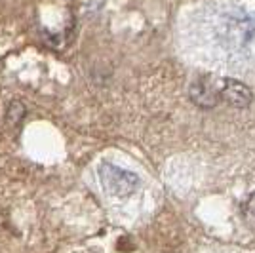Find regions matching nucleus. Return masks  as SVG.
<instances>
[{
	"label": "nucleus",
	"instance_id": "nucleus-1",
	"mask_svg": "<svg viewBox=\"0 0 255 253\" xmlns=\"http://www.w3.org/2000/svg\"><path fill=\"white\" fill-rule=\"evenodd\" d=\"M219 27L223 29V50L231 55H240L252 50L255 44V10L229 8L219 17Z\"/></svg>",
	"mask_w": 255,
	"mask_h": 253
},
{
	"label": "nucleus",
	"instance_id": "nucleus-2",
	"mask_svg": "<svg viewBox=\"0 0 255 253\" xmlns=\"http://www.w3.org/2000/svg\"><path fill=\"white\" fill-rule=\"evenodd\" d=\"M99 175L105 190L113 196H128L139 187V177L135 173L113 164H103L99 168Z\"/></svg>",
	"mask_w": 255,
	"mask_h": 253
},
{
	"label": "nucleus",
	"instance_id": "nucleus-5",
	"mask_svg": "<svg viewBox=\"0 0 255 253\" xmlns=\"http://www.w3.org/2000/svg\"><path fill=\"white\" fill-rule=\"evenodd\" d=\"M242 215H244V219L248 225L255 227V192L250 194V198L244 202V206H242Z\"/></svg>",
	"mask_w": 255,
	"mask_h": 253
},
{
	"label": "nucleus",
	"instance_id": "nucleus-3",
	"mask_svg": "<svg viewBox=\"0 0 255 253\" xmlns=\"http://www.w3.org/2000/svg\"><path fill=\"white\" fill-rule=\"evenodd\" d=\"M219 97H223L233 107H248L254 99L250 88L233 78H223L219 82Z\"/></svg>",
	"mask_w": 255,
	"mask_h": 253
},
{
	"label": "nucleus",
	"instance_id": "nucleus-4",
	"mask_svg": "<svg viewBox=\"0 0 255 253\" xmlns=\"http://www.w3.org/2000/svg\"><path fill=\"white\" fill-rule=\"evenodd\" d=\"M191 97L196 105L213 107L219 99V90H215L208 82H194L191 88Z\"/></svg>",
	"mask_w": 255,
	"mask_h": 253
}]
</instances>
